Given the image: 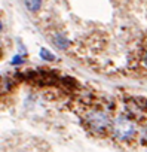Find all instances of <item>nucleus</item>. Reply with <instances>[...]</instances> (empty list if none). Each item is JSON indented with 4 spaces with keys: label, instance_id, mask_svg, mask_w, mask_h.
<instances>
[{
    "label": "nucleus",
    "instance_id": "0eeeda50",
    "mask_svg": "<svg viewBox=\"0 0 147 152\" xmlns=\"http://www.w3.org/2000/svg\"><path fill=\"white\" fill-rule=\"evenodd\" d=\"M144 66L147 67V54H146V57H144Z\"/></svg>",
    "mask_w": 147,
    "mask_h": 152
},
{
    "label": "nucleus",
    "instance_id": "f03ea898",
    "mask_svg": "<svg viewBox=\"0 0 147 152\" xmlns=\"http://www.w3.org/2000/svg\"><path fill=\"white\" fill-rule=\"evenodd\" d=\"M88 122H89V125L91 127H94L95 130H98V131H101V130H104L106 127H109V124H110V119H109V116L104 113V112H91L89 115H88Z\"/></svg>",
    "mask_w": 147,
    "mask_h": 152
},
{
    "label": "nucleus",
    "instance_id": "7ed1b4c3",
    "mask_svg": "<svg viewBox=\"0 0 147 152\" xmlns=\"http://www.w3.org/2000/svg\"><path fill=\"white\" fill-rule=\"evenodd\" d=\"M24 3L30 12H37L42 6V0H24Z\"/></svg>",
    "mask_w": 147,
    "mask_h": 152
},
{
    "label": "nucleus",
    "instance_id": "39448f33",
    "mask_svg": "<svg viewBox=\"0 0 147 152\" xmlns=\"http://www.w3.org/2000/svg\"><path fill=\"white\" fill-rule=\"evenodd\" d=\"M40 57H42V60H45V61H54V60H55V57H54L48 49H45V48L40 49Z\"/></svg>",
    "mask_w": 147,
    "mask_h": 152
},
{
    "label": "nucleus",
    "instance_id": "20e7f679",
    "mask_svg": "<svg viewBox=\"0 0 147 152\" xmlns=\"http://www.w3.org/2000/svg\"><path fill=\"white\" fill-rule=\"evenodd\" d=\"M54 42H55V45H56L59 49H67V46H68V43H70V42H68L67 39H64L62 36H56Z\"/></svg>",
    "mask_w": 147,
    "mask_h": 152
},
{
    "label": "nucleus",
    "instance_id": "f257e3e1",
    "mask_svg": "<svg viewBox=\"0 0 147 152\" xmlns=\"http://www.w3.org/2000/svg\"><path fill=\"white\" fill-rule=\"evenodd\" d=\"M114 133L119 139L126 140V139H131L135 134V127L126 118H119L114 124Z\"/></svg>",
    "mask_w": 147,
    "mask_h": 152
},
{
    "label": "nucleus",
    "instance_id": "6e6552de",
    "mask_svg": "<svg viewBox=\"0 0 147 152\" xmlns=\"http://www.w3.org/2000/svg\"><path fill=\"white\" fill-rule=\"evenodd\" d=\"M3 30V24H2V21H0V31Z\"/></svg>",
    "mask_w": 147,
    "mask_h": 152
},
{
    "label": "nucleus",
    "instance_id": "423d86ee",
    "mask_svg": "<svg viewBox=\"0 0 147 152\" xmlns=\"http://www.w3.org/2000/svg\"><path fill=\"white\" fill-rule=\"evenodd\" d=\"M11 64H12V66H20V64H24V58H22L20 54H17V55H14V57H12Z\"/></svg>",
    "mask_w": 147,
    "mask_h": 152
}]
</instances>
